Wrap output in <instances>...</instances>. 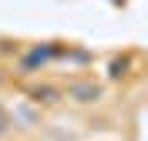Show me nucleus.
<instances>
[{
  "mask_svg": "<svg viewBox=\"0 0 148 141\" xmlns=\"http://www.w3.org/2000/svg\"><path fill=\"white\" fill-rule=\"evenodd\" d=\"M57 97H61V91H57V87H40V84H37V87H30V101H37V104H40V101H44V104H51V101H57Z\"/></svg>",
  "mask_w": 148,
  "mask_h": 141,
  "instance_id": "3",
  "label": "nucleus"
},
{
  "mask_svg": "<svg viewBox=\"0 0 148 141\" xmlns=\"http://www.w3.org/2000/svg\"><path fill=\"white\" fill-rule=\"evenodd\" d=\"M7 131H10V114H7V108H3V104H0V138H3Z\"/></svg>",
  "mask_w": 148,
  "mask_h": 141,
  "instance_id": "4",
  "label": "nucleus"
},
{
  "mask_svg": "<svg viewBox=\"0 0 148 141\" xmlns=\"http://www.w3.org/2000/svg\"><path fill=\"white\" fill-rule=\"evenodd\" d=\"M54 57H57V47L54 44H34L27 54H24V61H20V71H24V74H34V71L47 67Z\"/></svg>",
  "mask_w": 148,
  "mask_h": 141,
  "instance_id": "1",
  "label": "nucleus"
},
{
  "mask_svg": "<svg viewBox=\"0 0 148 141\" xmlns=\"http://www.w3.org/2000/svg\"><path fill=\"white\" fill-rule=\"evenodd\" d=\"M67 97H74V101H81V104H91L101 97V87L94 84V81H77V84L67 87Z\"/></svg>",
  "mask_w": 148,
  "mask_h": 141,
  "instance_id": "2",
  "label": "nucleus"
}]
</instances>
